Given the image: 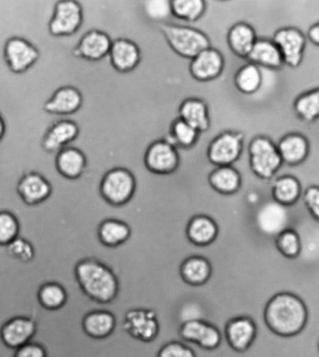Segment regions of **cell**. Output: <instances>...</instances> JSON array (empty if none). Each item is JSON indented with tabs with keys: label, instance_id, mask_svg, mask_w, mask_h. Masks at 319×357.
Instances as JSON below:
<instances>
[{
	"label": "cell",
	"instance_id": "5b68a950",
	"mask_svg": "<svg viewBox=\"0 0 319 357\" xmlns=\"http://www.w3.org/2000/svg\"><path fill=\"white\" fill-rule=\"evenodd\" d=\"M136 188V177L127 167H114L102 178L100 193L109 204L120 206L133 197Z\"/></svg>",
	"mask_w": 319,
	"mask_h": 357
},
{
	"label": "cell",
	"instance_id": "ffe728a7",
	"mask_svg": "<svg viewBox=\"0 0 319 357\" xmlns=\"http://www.w3.org/2000/svg\"><path fill=\"white\" fill-rule=\"evenodd\" d=\"M109 59L112 67L122 73H130L140 62V51L136 43L126 38L112 41Z\"/></svg>",
	"mask_w": 319,
	"mask_h": 357
},
{
	"label": "cell",
	"instance_id": "83f0119b",
	"mask_svg": "<svg viewBox=\"0 0 319 357\" xmlns=\"http://www.w3.org/2000/svg\"><path fill=\"white\" fill-rule=\"evenodd\" d=\"M217 235L218 226L211 217L198 215L189 222L188 236L189 240L197 245H208L215 240Z\"/></svg>",
	"mask_w": 319,
	"mask_h": 357
},
{
	"label": "cell",
	"instance_id": "e575fe53",
	"mask_svg": "<svg viewBox=\"0 0 319 357\" xmlns=\"http://www.w3.org/2000/svg\"><path fill=\"white\" fill-rule=\"evenodd\" d=\"M274 246L277 252L288 259L298 258L302 251L301 236L295 229L288 227L274 238Z\"/></svg>",
	"mask_w": 319,
	"mask_h": 357
},
{
	"label": "cell",
	"instance_id": "74e56055",
	"mask_svg": "<svg viewBox=\"0 0 319 357\" xmlns=\"http://www.w3.org/2000/svg\"><path fill=\"white\" fill-rule=\"evenodd\" d=\"M20 227L15 214L0 211V245H9L18 237Z\"/></svg>",
	"mask_w": 319,
	"mask_h": 357
},
{
	"label": "cell",
	"instance_id": "1f68e13d",
	"mask_svg": "<svg viewBox=\"0 0 319 357\" xmlns=\"http://www.w3.org/2000/svg\"><path fill=\"white\" fill-rule=\"evenodd\" d=\"M211 264L203 257H191L181 266V275L184 281L192 285L205 284L210 278Z\"/></svg>",
	"mask_w": 319,
	"mask_h": 357
},
{
	"label": "cell",
	"instance_id": "cb8c5ba5",
	"mask_svg": "<svg viewBox=\"0 0 319 357\" xmlns=\"http://www.w3.org/2000/svg\"><path fill=\"white\" fill-rule=\"evenodd\" d=\"M35 333L36 324L29 318H15L1 328L2 340L13 349H19L29 343Z\"/></svg>",
	"mask_w": 319,
	"mask_h": 357
},
{
	"label": "cell",
	"instance_id": "484cf974",
	"mask_svg": "<svg viewBox=\"0 0 319 357\" xmlns=\"http://www.w3.org/2000/svg\"><path fill=\"white\" fill-rule=\"evenodd\" d=\"M178 114L180 119L196 129L199 133L208 131L210 128L208 105L200 98H187L180 104Z\"/></svg>",
	"mask_w": 319,
	"mask_h": 357
},
{
	"label": "cell",
	"instance_id": "d6a6232c",
	"mask_svg": "<svg viewBox=\"0 0 319 357\" xmlns=\"http://www.w3.org/2000/svg\"><path fill=\"white\" fill-rule=\"evenodd\" d=\"M99 238L104 245H120L130 237L131 230L127 224L119 220H107L99 227Z\"/></svg>",
	"mask_w": 319,
	"mask_h": 357
},
{
	"label": "cell",
	"instance_id": "836d02e7",
	"mask_svg": "<svg viewBox=\"0 0 319 357\" xmlns=\"http://www.w3.org/2000/svg\"><path fill=\"white\" fill-rule=\"evenodd\" d=\"M199 135L200 133L196 129L178 117L173 121L169 136L166 141L174 145L175 147L189 149L196 144Z\"/></svg>",
	"mask_w": 319,
	"mask_h": 357
},
{
	"label": "cell",
	"instance_id": "6da1fadb",
	"mask_svg": "<svg viewBox=\"0 0 319 357\" xmlns=\"http://www.w3.org/2000/svg\"><path fill=\"white\" fill-rule=\"evenodd\" d=\"M308 317L305 302L296 294L287 291L274 294L264 305V326L276 336H298L306 328Z\"/></svg>",
	"mask_w": 319,
	"mask_h": 357
},
{
	"label": "cell",
	"instance_id": "ab89813d",
	"mask_svg": "<svg viewBox=\"0 0 319 357\" xmlns=\"http://www.w3.org/2000/svg\"><path fill=\"white\" fill-rule=\"evenodd\" d=\"M209 324L203 321L194 320L183 324L180 329V336L186 342L199 345L208 329Z\"/></svg>",
	"mask_w": 319,
	"mask_h": 357
},
{
	"label": "cell",
	"instance_id": "7bdbcfd3",
	"mask_svg": "<svg viewBox=\"0 0 319 357\" xmlns=\"http://www.w3.org/2000/svg\"><path fill=\"white\" fill-rule=\"evenodd\" d=\"M304 202L308 213L316 221L319 222V186H308L304 192Z\"/></svg>",
	"mask_w": 319,
	"mask_h": 357
},
{
	"label": "cell",
	"instance_id": "7402d4cb",
	"mask_svg": "<svg viewBox=\"0 0 319 357\" xmlns=\"http://www.w3.org/2000/svg\"><path fill=\"white\" fill-rule=\"evenodd\" d=\"M209 185L218 193L232 196L241 190L244 178L233 166L216 167L208 176Z\"/></svg>",
	"mask_w": 319,
	"mask_h": 357
},
{
	"label": "cell",
	"instance_id": "60d3db41",
	"mask_svg": "<svg viewBox=\"0 0 319 357\" xmlns=\"http://www.w3.org/2000/svg\"><path fill=\"white\" fill-rule=\"evenodd\" d=\"M146 15L154 21L162 22L172 15L171 1L167 0H148L144 2Z\"/></svg>",
	"mask_w": 319,
	"mask_h": 357
},
{
	"label": "cell",
	"instance_id": "3957f363",
	"mask_svg": "<svg viewBox=\"0 0 319 357\" xmlns=\"http://www.w3.org/2000/svg\"><path fill=\"white\" fill-rule=\"evenodd\" d=\"M249 169L258 180L270 181L283 166L281 156L273 139L258 135L249 145Z\"/></svg>",
	"mask_w": 319,
	"mask_h": 357
},
{
	"label": "cell",
	"instance_id": "f546056e",
	"mask_svg": "<svg viewBox=\"0 0 319 357\" xmlns=\"http://www.w3.org/2000/svg\"><path fill=\"white\" fill-rule=\"evenodd\" d=\"M115 317L104 310L91 312L84 318V328L89 336L95 339H104L114 332Z\"/></svg>",
	"mask_w": 319,
	"mask_h": 357
},
{
	"label": "cell",
	"instance_id": "7dc6e473",
	"mask_svg": "<svg viewBox=\"0 0 319 357\" xmlns=\"http://www.w3.org/2000/svg\"><path fill=\"white\" fill-rule=\"evenodd\" d=\"M318 351H319V342H318Z\"/></svg>",
	"mask_w": 319,
	"mask_h": 357
},
{
	"label": "cell",
	"instance_id": "44dd1931",
	"mask_svg": "<svg viewBox=\"0 0 319 357\" xmlns=\"http://www.w3.org/2000/svg\"><path fill=\"white\" fill-rule=\"evenodd\" d=\"M247 59L258 68L267 70H280L285 67L279 47L268 38H258Z\"/></svg>",
	"mask_w": 319,
	"mask_h": 357
},
{
	"label": "cell",
	"instance_id": "b9f144b4",
	"mask_svg": "<svg viewBox=\"0 0 319 357\" xmlns=\"http://www.w3.org/2000/svg\"><path fill=\"white\" fill-rule=\"evenodd\" d=\"M7 251L16 259L29 262L34 257V249L29 241L18 236L12 243L6 245Z\"/></svg>",
	"mask_w": 319,
	"mask_h": 357
},
{
	"label": "cell",
	"instance_id": "8992f818",
	"mask_svg": "<svg viewBox=\"0 0 319 357\" xmlns=\"http://www.w3.org/2000/svg\"><path fill=\"white\" fill-rule=\"evenodd\" d=\"M290 215L288 208L274 199L264 200L256 208L254 222L256 229L263 237L274 238L288 229Z\"/></svg>",
	"mask_w": 319,
	"mask_h": 357
},
{
	"label": "cell",
	"instance_id": "7a4b0ae2",
	"mask_svg": "<svg viewBox=\"0 0 319 357\" xmlns=\"http://www.w3.org/2000/svg\"><path fill=\"white\" fill-rule=\"evenodd\" d=\"M76 277L81 289L93 301L108 303L117 295L116 277L98 261H81L76 268Z\"/></svg>",
	"mask_w": 319,
	"mask_h": 357
},
{
	"label": "cell",
	"instance_id": "ac0fdd59",
	"mask_svg": "<svg viewBox=\"0 0 319 357\" xmlns=\"http://www.w3.org/2000/svg\"><path fill=\"white\" fill-rule=\"evenodd\" d=\"M79 133V126L74 121H59L44 134L41 145L47 153L59 152L67 145L75 141L78 138Z\"/></svg>",
	"mask_w": 319,
	"mask_h": 357
},
{
	"label": "cell",
	"instance_id": "8d00e7d4",
	"mask_svg": "<svg viewBox=\"0 0 319 357\" xmlns=\"http://www.w3.org/2000/svg\"><path fill=\"white\" fill-rule=\"evenodd\" d=\"M38 299L43 307L49 310L59 309L67 301V293L59 284L49 282L38 291Z\"/></svg>",
	"mask_w": 319,
	"mask_h": 357
},
{
	"label": "cell",
	"instance_id": "f1b7e54d",
	"mask_svg": "<svg viewBox=\"0 0 319 357\" xmlns=\"http://www.w3.org/2000/svg\"><path fill=\"white\" fill-rule=\"evenodd\" d=\"M293 112L302 122L311 123L319 119V87L308 90L295 98Z\"/></svg>",
	"mask_w": 319,
	"mask_h": 357
},
{
	"label": "cell",
	"instance_id": "30bf717a",
	"mask_svg": "<svg viewBox=\"0 0 319 357\" xmlns=\"http://www.w3.org/2000/svg\"><path fill=\"white\" fill-rule=\"evenodd\" d=\"M144 166L156 175H169L177 172L180 166L177 147L166 139L154 142L146 151Z\"/></svg>",
	"mask_w": 319,
	"mask_h": 357
},
{
	"label": "cell",
	"instance_id": "5bb4252c",
	"mask_svg": "<svg viewBox=\"0 0 319 357\" xmlns=\"http://www.w3.org/2000/svg\"><path fill=\"white\" fill-rule=\"evenodd\" d=\"M125 326L128 333L140 342H153L159 333L156 314L150 310H129L126 314Z\"/></svg>",
	"mask_w": 319,
	"mask_h": 357
},
{
	"label": "cell",
	"instance_id": "e0dca14e",
	"mask_svg": "<svg viewBox=\"0 0 319 357\" xmlns=\"http://www.w3.org/2000/svg\"><path fill=\"white\" fill-rule=\"evenodd\" d=\"M111 45L112 40L108 34L100 30H91L79 41L73 54L78 59L99 61L109 54Z\"/></svg>",
	"mask_w": 319,
	"mask_h": 357
},
{
	"label": "cell",
	"instance_id": "277c9868",
	"mask_svg": "<svg viewBox=\"0 0 319 357\" xmlns=\"http://www.w3.org/2000/svg\"><path fill=\"white\" fill-rule=\"evenodd\" d=\"M159 27L170 48L184 59H194L201 52L211 47L210 40L200 30L164 23L160 24Z\"/></svg>",
	"mask_w": 319,
	"mask_h": 357
},
{
	"label": "cell",
	"instance_id": "52a82bcc",
	"mask_svg": "<svg viewBox=\"0 0 319 357\" xmlns=\"http://www.w3.org/2000/svg\"><path fill=\"white\" fill-rule=\"evenodd\" d=\"M244 134L225 131L209 144L208 160L214 167L233 166L241 158L244 148Z\"/></svg>",
	"mask_w": 319,
	"mask_h": 357
},
{
	"label": "cell",
	"instance_id": "d6986e66",
	"mask_svg": "<svg viewBox=\"0 0 319 357\" xmlns=\"http://www.w3.org/2000/svg\"><path fill=\"white\" fill-rule=\"evenodd\" d=\"M81 93L73 86L59 88L44 104V111L49 114L70 115L78 112L82 105Z\"/></svg>",
	"mask_w": 319,
	"mask_h": 357
},
{
	"label": "cell",
	"instance_id": "603a6c76",
	"mask_svg": "<svg viewBox=\"0 0 319 357\" xmlns=\"http://www.w3.org/2000/svg\"><path fill=\"white\" fill-rule=\"evenodd\" d=\"M87 169V158L81 150L65 147L57 153L56 169L68 180L81 178Z\"/></svg>",
	"mask_w": 319,
	"mask_h": 357
},
{
	"label": "cell",
	"instance_id": "ee69618b",
	"mask_svg": "<svg viewBox=\"0 0 319 357\" xmlns=\"http://www.w3.org/2000/svg\"><path fill=\"white\" fill-rule=\"evenodd\" d=\"M15 357H47L45 349L37 343L29 342L15 351Z\"/></svg>",
	"mask_w": 319,
	"mask_h": 357
},
{
	"label": "cell",
	"instance_id": "d4e9b609",
	"mask_svg": "<svg viewBox=\"0 0 319 357\" xmlns=\"http://www.w3.org/2000/svg\"><path fill=\"white\" fill-rule=\"evenodd\" d=\"M257 40L254 27L246 22H238L233 24L227 35L231 51L241 59H247Z\"/></svg>",
	"mask_w": 319,
	"mask_h": 357
},
{
	"label": "cell",
	"instance_id": "bcb514c9",
	"mask_svg": "<svg viewBox=\"0 0 319 357\" xmlns=\"http://www.w3.org/2000/svg\"><path fill=\"white\" fill-rule=\"evenodd\" d=\"M5 133H6V123H5L1 114H0V142L4 138Z\"/></svg>",
	"mask_w": 319,
	"mask_h": 357
},
{
	"label": "cell",
	"instance_id": "ba28073f",
	"mask_svg": "<svg viewBox=\"0 0 319 357\" xmlns=\"http://www.w3.org/2000/svg\"><path fill=\"white\" fill-rule=\"evenodd\" d=\"M274 43L281 53L285 67L299 68L304 61L307 38L298 27L285 26L279 29L273 36Z\"/></svg>",
	"mask_w": 319,
	"mask_h": 357
},
{
	"label": "cell",
	"instance_id": "8fae6325",
	"mask_svg": "<svg viewBox=\"0 0 319 357\" xmlns=\"http://www.w3.org/2000/svg\"><path fill=\"white\" fill-rule=\"evenodd\" d=\"M4 60L12 73L22 74L29 70L40 59V52L30 41L13 37L4 45Z\"/></svg>",
	"mask_w": 319,
	"mask_h": 357
},
{
	"label": "cell",
	"instance_id": "9c48e42d",
	"mask_svg": "<svg viewBox=\"0 0 319 357\" xmlns=\"http://www.w3.org/2000/svg\"><path fill=\"white\" fill-rule=\"evenodd\" d=\"M84 21V10L79 2L61 0L56 2L49 22V32L54 37H68L75 34Z\"/></svg>",
	"mask_w": 319,
	"mask_h": 357
},
{
	"label": "cell",
	"instance_id": "7c38bea8",
	"mask_svg": "<svg viewBox=\"0 0 319 357\" xmlns=\"http://www.w3.org/2000/svg\"><path fill=\"white\" fill-rule=\"evenodd\" d=\"M258 328L260 326L252 318H235L228 324L225 329V339L236 353H247L257 342Z\"/></svg>",
	"mask_w": 319,
	"mask_h": 357
},
{
	"label": "cell",
	"instance_id": "4fadbf2b",
	"mask_svg": "<svg viewBox=\"0 0 319 357\" xmlns=\"http://www.w3.org/2000/svg\"><path fill=\"white\" fill-rule=\"evenodd\" d=\"M16 190L26 205L34 206L49 199L52 195V185L49 178L41 173L29 172L19 178Z\"/></svg>",
	"mask_w": 319,
	"mask_h": 357
},
{
	"label": "cell",
	"instance_id": "4316f807",
	"mask_svg": "<svg viewBox=\"0 0 319 357\" xmlns=\"http://www.w3.org/2000/svg\"><path fill=\"white\" fill-rule=\"evenodd\" d=\"M272 199L285 207L295 205L302 195V183L293 175H283L277 178L272 185Z\"/></svg>",
	"mask_w": 319,
	"mask_h": 357
},
{
	"label": "cell",
	"instance_id": "4dcf8cb0",
	"mask_svg": "<svg viewBox=\"0 0 319 357\" xmlns=\"http://www.w3.org/2000/svg\"><path fill=\"white\" fill-rule=\"evenodd\" d=\"M263 77L261 68L258 66L247 63L242 66L235 76V85L236 89L244 95H253L260 89L263 84Z\"/></svg>",
	"mask_w": 319,
	"mask_h": 357
},
{
	"label": "cell",
	"instance_id": "f35d334b",
	"mask_svg": "<svg viewBox=\"0 0 319 357\" xmlns=\"http://www.w3.org/2000/svg\"><path fill=\"white\" fill-rule=\"evenodd\" d=\"M198 345L180 342H170L160 349L157 357H197Z\"/></svg>",
	"mask_w": 319,
	"mask_h": 357
},
{
	"label": "cell",
	"instance_id": "2e32d148",
	"mask_svg": "<svg viewBox=\"0 0 319 357\" xmlns=\"http://www.w3.org/2000/svg\"><path fill=\"white\" fill-rule=\"evenodd\" d=\"M283 164L290 167L304 164L310 155L309 139L299 132H290L279 139L277 144Z\"/></svg>",
	"mask_w": 319,
	"mask_h": 357
},
{
	"label": "cell",
	"instance_id": "d590c367",
	"mask_svg": "<svg viewBox=\"0 0 319 357\" xmlns=\"http://www.w3.org/2000/svg\"><path fill=\"white\" fill-rule=\"evenodd\" d=\"M206 4L203 0H172V15L187 22H196L205 13Z\"/></svg>",
	"mask_w": 319,
	"mask_h": 357
},
{
	"label": "cell",
	"instance_id": "f6af8a7d",
	"mask_svg": "<svg viewBox=\"0 0 319 357\" xmlns=\"http://www.w3.org/2000/svg\"><path fill=\"white\" fill-rule=\"evenodd\" d=\"M306 38L311 43H313L316 47H319V21L309 27Z\"/></svg>",
	"mask_w": 319,
	"mask_h": 357
},
{
	"label": "cell",
	"instance_id": "9a60e30c",
	"mask_svg": "<svg viewBox=\"0 0 319 357\" xmlns=\"http://www.w3.org/2000/svg\"><path fill=\"white\" fill-rule=\"evenodd\" d=\"M224 65V57L221 52L210 47L192 59L189 70L196 81L210 82L221 75Z\"/></svg>",
	"mask_w": 319,
	"mask_h": 357
}]
</instances>
